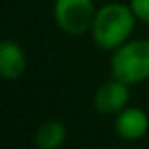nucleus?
<instances>
[{"label": "nucleus", "instance_id": "obj_1", "mask_svg": "<svg viewBox=\"0 0 149 149\" xmlns=\"http://www.w3.org/2000/svg\"><path fill=\"white\" fill-rule=\"evenodd\" d=\"M135 14L130 6L125 4H105L97 11L93 26H91V37L93 42L105 49L114 51L119 46H123L135 26Z\"/></svg>", "mask_w": 149, "mask_h": 149}, {"label": "nucleus", "instance_id": "obj_2", "mask_svg": "<svg viewBox=\"0 0 149 149\" xmlns=\"http://www.w3.org/2000/svg\"><path fill=\"white\" fill-rule=\"evenodd\" d=\"M111 74L114 79L132 86L149 77V40H126L114 49L111 58Z\"/></svg>", "mask_w": 149, "mask_h": 149}, {"label": "nucleus", "instance_id": "obj_3", "mask_svg": "<svg viewBox=\"0 0 149 149\" xmlns=\"http://www.w3.org/2000/svg\"><path fill=\"white\" fill-rule=\"evenodd\" d=\"M97 11L91 0H56V25L68 35H83L91 30Z\"/></svg>", "mask_w": 149, "mask_h": 149}, {"label": "nucleus", "instance_id": "obj_4", "mask_svg": "<svg viewBox=\"0 0 149 149\" xmlns=\"http://www.w3.org/2000/svg\"><path fill=\"white\" fill-rule=\"evenodd\" d=\"M128 100H130L128 84L112 77V81L102 84L97 90L93 97V107L100 114H118L126 107Z\"/></svg>", "mask_w": 149, "mask_h": 149}, {"label": "nucleus", "instance_id": "obj_5", "mask_svg": "<svg viewBox=\"0 0 149 149\" xmlns=\"http://www.w3.org/2000/svg\"><path fill=\"white\" fill-rule=\"evenodd\" d=\"M114 130L123 140H139L149 130V118L137 107H125L116 116Z\"/></svg>", "mask_w": 149, "mask_h": 149}, {"label": "nucleus", "instance_id": "obj_6", "mask_svg": "<svg viewBox=\"0 0 149 149\" xmlns=\"http://www.w3.org/2000/svg\"><path fill=\"white\" fill-rule=\"evenodd\" d=\"M26 70V54L23 47L14 40H4L0 44V74L7 81L21 77Z\"/></svg>", "mask_w": 149, "mask_h": 149}, {"label": "nucleus", "instance_id": "obj_7", "mask_svg": "<svg viewBox=\"0 0 149 149\" xmlns=\"http://www.w3.org/2000/svg\"><path fill=\"white\" fill-rule=\"evenodd\" d=\"M67 139V128L58 119L44 121L35 132V146L39 149H56Z\"/></svg>", "mask_w": 149, "mask_h": 149}, {"label": "nucleus", "instance_id": "obj_8", "mask_svg": "<svg viewBox=\"0 0 149 149\" xmlns=\"http://www.w3.org/2000/svg\"><path fill=\"white\" fill-rule=\"evenodd\" d=\"M130 7L137 19L149 23V0H130Z\"/></svg>", "mask_w": 149, "mask_h": 149}]
</instances>
